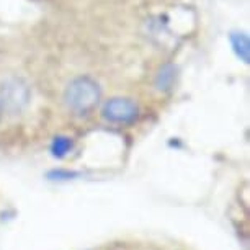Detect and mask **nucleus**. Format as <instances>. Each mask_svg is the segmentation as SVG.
<instances>
[{
  "label": "nucleus",
  "instance_id": "f257e3e1",
  "mask_svg": "<svg viewBox=\"0 0 250 250\" xmlns=\"http://www.w3.org/2000/svg\"><path fill=\"white\" fill-rule=\"evenodd\" d=\"M100 85L90 77H77L69 83L64 92V102L75 115H88L100 102Z\"/></svg>",
  "mask_w": 250,
  "mask_h": 250
},
{
  "label": "nucleus",
  "instance_id": "7ed1b4c3",
  "mask_svg": "<svg viewBox=\"0 0 250 250\" xmlns=\"http://www.w3.org/2000/svg\"><path fill=\"white\" fill-rule=\"evenodd\" d=\"M102 115L110 123L128 125V123H133L138 118L139 108L129 98H111L103 105Z\"/></svg>",
  "mask_w": 250,
  "mask_h": 250
},
{
  "label": "nucleus",
  "instance_id": "0eeeda50",
  "mask_svg": "<svg viewBox=\"0 0 250 250\" xmlns=\"http://www.w3.org/2000/svg\"><path fill=\"white\" fill-rule=\"evenodd\" d=\"M2 113H3V110H2V106H0V118H2Z\"/></svg>",
  "mask_w": 250,
  "mask_h": 250
},
{
  "label": "nucleus",
  "instance_id": "20e7f679",
  "mask_svg": "<svg viewBox=\"0 0 250 250\" xmlns=\"http://www.w3.org/2000/svg\"><path fill=\"white\" fill-rule=\"evenodd\" d=\"M229 41L230 46H232V51L235 56L242 61V62L249 64L250 62V40L245 33L240 31H232L229 35Z\"/></svg>",
  "mask_w": 250,
  "mask_h": 250
},
{
  "label": "nucleus",
  "instance_id": "f03ea898",
  "mask_svg": "<svg viewBox=\"0 0 250 250\" xmlns=\"http://www.w3.org/2000/svg\"><path fill=\"white\" fill-rule=\"evenodd\" d=\"M31 90L20 77H8L0 85V106L12 115L23 111L30 103Z\"/></svg>",
  "mask_w": 250,
  "mask_h": 250
},
{
  "label": "nucleus",
  "instance_id": "39448f33",
  "mask_svg": "<svg viewBox=\"0 0 250 250\" xmlns=\"http://www.w3.org/2000/svg\"><path fill=\"white\" fill-rule=\"evenodd\" d=\"M175 79H177L175 65L167 64V65H164V67L159 70L157 79H155V85H157L159 90L167 92V90H170V88L173 87V83H175Z\"/></svg>",
  "mask_w": 250,
  "mask_h": 250
},
{
  "label": "nucleus",
  "instance_id": "423d86ee",
  "mask_svg": "<svg viewBox=\"0 0 250 250\" xmlns=\"http://www.w3.org/2000/svg\"><path fill=\"white\" fill-rule=\"evenodd\" d=\"M70 149H72V141L67 136H56L51 143V154L58 159L65 157L70 152Z\"/></svg>",
  "mask_w": 250,
  "mask_h": 250
}]
</instances>
